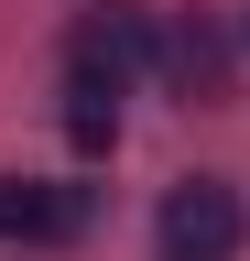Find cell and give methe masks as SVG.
Returning <instances> with one entry per match:
<instances>
[{
    "label": "cell",
    "mask_w": 250,
    "mask_h": 261,
    "mask_svg": "<svg viewBox=\"0 0 250 261\" xmlns=\"http://www.w3.org/2000/svg\"><path fill=\"white\" fill-rule=\"evenodd\" d=\"M142 65H163V33H152L142 11H76V33H66V76H87V87H131Z\"/></svg>",
    "instance_id": "obj_1"
},
{
    "label": "cell",
    "mask_w": 250,
    "mask_h": 261,
    "mask_svg": "<svg viewBox=\"0 0 250 261\" xmlns=\"http://www.w3.org/2000/svg\"><path fill=\"white\" fill-rule=\"evenodd\" d=\"M163 250L174 261H229L239 250V196L217 185V174H185L163 196Z\"/></svg>",
    "instance_id": "obj_2"
},
{
    "label": "cell",
    "mask_w": 250,
    "mask_h": 261,
    "mask_svg": "<svg viewBox=\"0 0 250 261\" xmlns=\"http://www.w3.org/2000/svg\"><path fill=\"white\" fill-rule=\"evenodd\" d=\"M163 76H174L185 109H217V98H229V33L207 11H174L163 22Z\"/></svg>",
    "instance_id": "obj_3"
},
{
    "label": "cell",
    "mask_w": 250,
    "mask_h": 261,
    "mask_svg": "<svg viewBox=\"0 0 250 261\" xmlns=\"http://www.w3.org/2000/svg\"><path fill=\"white\" fill-rule=\"evenodd\" d=\"M87 228V185H22L0 174V240H76Z\"/></svg>",
    "instance_id": "obj_4"
},
{
    "label": "cell",
    "mask_w": 250,
    "mask_h": 261,
    "mask_svg": "<svg viewBox=\"0 0 250 261\" xmlns=\"http://www.w3.org/2000/svg\"><path fill=\"white\" fill-rule=\"evenodd\" d=\"M66 142H76V152H109V142H120V87L66 76Z\"/></svg>",
    "instance_id": "obj_5"
}]
</instances>
